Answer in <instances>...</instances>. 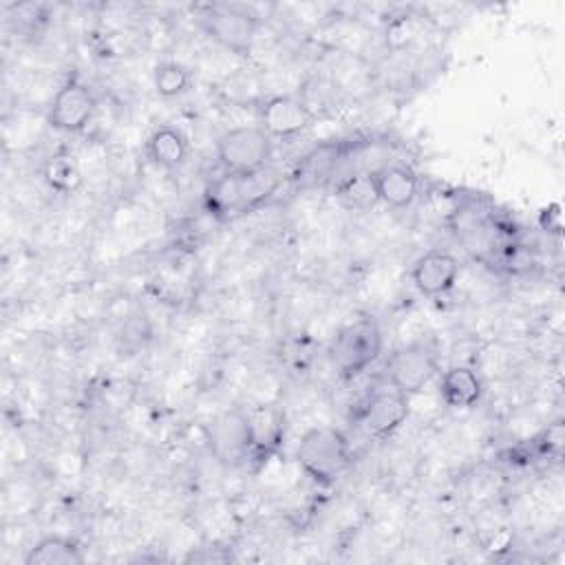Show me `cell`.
<instances>
[{
  "label": "cell",
  "instance_id": "cell-10",
  "mask_svg": "<svg viewBox=\"0 0 565 565\" xmlns=\"http://www.w3.org/2000/svg\"><path fill=\"white\" fill-rule=\"evenodd\" d=\"M459 276V260L444 249H430L422 254L411 267V280L415 289L428 298L448 294Z\"/></svg>",
  "mask_w": 565,
  "mask_h": 565
},
{
  "label": "cell",
  "instance_id": "cell-13",
  "mask_svg": "<svg viewBox=\"0 0 565 565\" xmlns=\"http://www.w3.org/2000/svg\"><path fill=\"white\" fill-rule=\"evenodd\" d=\"M483 382L472 366L455 364L439 380V397L450 408H472L481 402Z\"/></svg>",
  "mask_w": 565,
  "mask_h": 565
},
{
  "label": "cell",
  "instance_id": "cell-3",
  "mask_svg": "<svg viewBox=\"0 0 565 565\" xmlns=\"http://www.w3.org/2000/svg\"><path fill=\"white\" fill-rule=\"evenodd\" d=\"M271 157V137L260 126H236L216 141V159L223 172L256 177Z\"/></svg>",
  "mask_w": 565,
  "mask_h": 565
},
{
  "label": "cell",
  "instance_id": "cell-1",
  "mask_svg": "<svg viewBox=\"0 0 565 565\" xmlns=\"http://www.w3.org/2000/svg\"><path fill=\"white\" fill-rule=\"evenodd\" d=\"M296 459L309 479L320 486H331L347 472L351 450L342 430L333 426H316L300 437Z\"/></svg>",
  "mask_w": 565,
  "mask_h": 565
},
{
  "label": "cell",
  "instance_id": "cell-14",
  "mask_svg": "<svg viewBox=\"0 0 565 565\" xmlns=\"http://www.w3.org/2000/svg\"><path fill=\"white\" fill-rule=\"evenodd\" d=\"M146 154L154 166L174 170L188 157V139L174 126H159L146 141Z\"/></svg>",
  "mask_w": 565,
  "mask_h": 565
},
{
  "label": "cell",
  "instance_id": "cell-6",
  "mask_svg": "<svg viewBox=\"0 0 565 565\" xmlns=\"http://www.w3.org/2000/svg\"><path fill=\"white\" fill-rule=\"evenodd\" d=\"M386 373L391 386L411 397L437 375V355L424 342L406 344L391 353Z\"/></svg>",
  "mask_w": 565,
  "mask_h": 565
},
{
  "label": "cell",
  "instance_id": "cell-15",
  "mask_svg": "<svg viewBox=\"0 0 565 565\" xmlns=\"http://www.w3.org/2000/svg\"><path fill=\"white\" fill-rule=\"evenodd\" d=\"M79 563H84V552L79 543L62 534L42 536L24 554V565H79Z\"/></svg>",
  "mask_w": 565,
  "mask_h": 565
},
{
  "label": "cell",
  "instance_id": "cell-7",
  "mask_svg": "<svg viewBox=\"0 0 565 565\" xmlns=\"http://www.w3.org/2000/svg\"><path fill=\"white\" fill-rule=\"evenodd\" d=\"M95 110H97V99L93 90L84 82L73 77V79H66L53 95L46 119L55 130L71 135V132L84 130L90 124Z\"/></svg>",
  "mask_w": 565,
  "mask_h": 565
},
{
  "label": "cell",
  "instance_id": "cell-9",
  "mask_svg": "<svg viewBox=\"0 0 565 565\" xmlns=\"http://www.w3.org/2000/svg\"><path fill=\"white\" fill-rule=\"evenodd\" d=\"M408 417V395H404L397 388H380L375 391L362 413H360V424L366 435L375 439H384L393 435Z\"/></svg>",
  "mask_w": 565,
  "mask_h": 565
},
{
  "label": "cell",
  "instance_id": "cell-16",
  "mask_svg": "<svg viewBox=\"0 0 565 565\" xmlns=\"http://www.w3.org/2000/svg\"><path fill=\"white\" fill-rule=\"evenodd\" d=\"M42 179L57 194H75L84 183L79 166L68 157H51L42 168Z\"/></svg>",
  "mask_w": 565,
  "mask_h": 565
},
{
  "label": "cell",
  "instance_id": "cell-4",
  "mask_svg": "<svg viewBox=\"0 0 565 565\" xmlns=\"http://www.w3.org/2000/svg\"><path fill=\"white\" fill-rule=\"evenodd\" d=\"M205 441L218 463L230 468L241 466L252 452H256L249 413L238 406L218 413L205 428Z\"/></svg>",
  "mask_w": 565,
  "mask_h": 565
},
{
  "label": "cell",
  "instance_id": "cell-17",
  "mask_svg": "<svg viewBox=\"0 0 565 565\" xmlns=\"http://www.w3.org/2000/svg\"><path fill=\"white\" fill-rule=\"evenodd\" d=\"M152 82L159 97L172 99L190 88V71L179 62H161L154 66Z\"/></svg>",
  "mask_w": 565,
  "mask_h": 565
},
{
  "label": "cell",
  "instance_id": "cell-12",
  "mask_svg": "<svg viewBox=\"0 0 565 565\" xmlns=\"http://www.w3.org/2000/svg\"><path fill=\"white\" fill-rule=\"evenodd\" d=\"M252 179L254 177H238V174L223 172L221 177L210 181L205 188V194H203L205 210L218 221L232 218L247 205Z\"/></svg>",
  "mask_w": 565,
  "mask_h": 565
},
{
  "label": "cell",
  "instance_id": "cell-11",
  "mask_svg": "<svg viewBox=\"0 0 565 565\" xmlns=\"http://www.w3.org/2000/svg\"><path fill=\"white\" fill-rule=\"evenodd\" d=\"M369 188L377 201L393 210H404L413 205L419 192L417 174L408 166L388 163L366 174Z\"/></svg>",
  "mask_w": 565,
  "mask_h": 565
},
{
  "label": "cell",
  "instance_id": "cell-19",
  "mask_svg": "<svg viewBox=\"0 0 565 565\" xmlns=\"http://www.w3.org/2000/svg\"><path fill=\"white\" fill-rule=\"evenodd\" d=\"M539 225L543 232L547 234H561L563 230V212H561V203H547L541 212H539Z\"/></svg>",
  "mask_w": 565,
  "mask_h": 565
},
{
  "label": "cell",
  "instance_id": "cell-8",
  "mask_svg": "<svg viewBox=\"0 0 565 565\" xmlns=\"http://www.w3.org/2000/svg\"><path fill=\"white\" fill-rule=\"evenodd\" d=\"M313 121L311 108L296 95H271L258 110V126L274 139H291Z\"/></svg>",
  "mask_w": 565,
  "mask_h": 565
},
{
  "label": "cell",
  "instance_id": "cell-2",
  "mask_svg": "<svg viewBox=\"0 0 565 565\" xmlns=\"http://www.w3.org/2000/svg\"><path fill=\"white\" fill-rule=\"evenodd\" d=\"M384 340L375 320L362 318L344 324L329 349L333 366L342 377H355L366 371L382 353Z\"/></svg>",
  "mask_w": 565,
  "mask_h": 565
},
{
  "label": "cell",
  "instance_id": "cell-5",
  "mask_svg": "<svg viewBox=\"0 0 565 565\" xmlns=\"http://www.w3.org/2000/svg\"><path fill=\"white\" fill-rule=\"evenodd\" d=\"M199 24L212 38L216 44L223 49L245 55L249 53L256 29H258V18L238 4H205L199 9Z\"/></svg>",
  "mask_w": 565,
  "mask_h": 565
},
{
  "label": "cell",
  "instance_id": "cell-18",
  "mask_svg": "<svg viewBox=\"0 0 565 565\" xmlns=\"http://www.w3.org/2000/svg\"><path fill=\"white\" fill-rule=\"evenodd\" d=\"M563 424L561 422H554L552 426H547V430L543 433V439H541V452L547 455V457H561L563 452Z\"/></svg>",
  "mask_w": 565,
  "mask_h": 565
}]
</instances>
